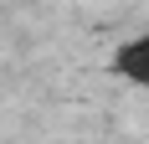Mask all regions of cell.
<instances>
[{
    "instance_id": "6da1fadb",
    "label": "cell",
    "mask_w": 149,
    "mask_h": 144,
    "mask_svg": "<svg viewBox=\"0 0 149 144\" xmlns=\"http://www.w3.org/2000/svg\"><path fill=\"white\" fill-rule=\"evenodd\" d=\"M108 72H113L118 82L144 87V93H149V31H134L129 41H118V46H113V62H108Z\"/></svg>"
}]
</instances>
